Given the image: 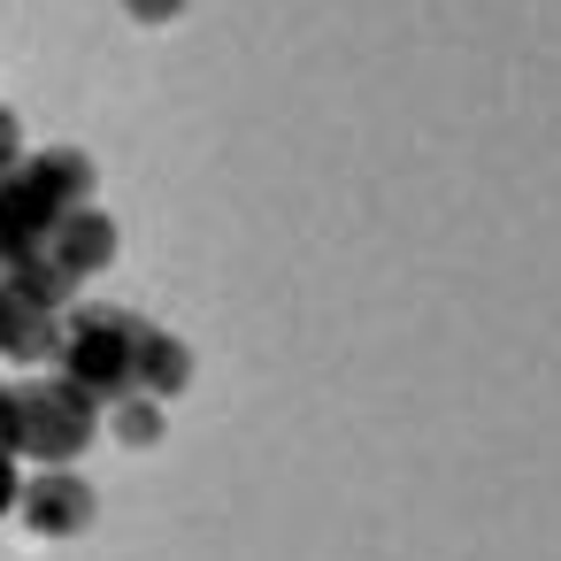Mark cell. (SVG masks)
I'll list each match as a JSON object with an SVG mask.
<instances>
[{
  "mask_svg": "<svg viewBox=\"0 0 561 561\" xmlns=\"http://www.w3.org/2000/svg\"><path fill=\"white\" fill-rule=\"evenodd\" d=\"M16 162H24V131H16V116H9V108H0V178H9Z\"/></svg>",
  "mask_w": 561,
  "mask_h": 561,
  "instance_id": "cell-9",
  "label": "cell"
},
{
  "mask_svg": "<svg viewBox=\"0 0 561 561\" xmlns=\"http://www.w3.org/2000/svg\"><path fill=\"white\" fill-rule=\"evenodd\" d=\"M16 500H24V477H16V454H9V446H0V515H9Z\"/></svg>",
  "mask_w": 561,
  "mask_h": 561,
  "instance_id": "cell-10",
  "label": "cell"
},
{
  "mask_svg": "<svg viewBox=\"0 0 561 561\" xmlns=\"http://www.w3.org/2000/svg\"><path fill=\"white\" fill-rule=\"evenodd\" d=\"M124 9H131L139 24H170V16L185 9V0H124Z\"/></svg>",
  "mask_w": 561,
  "mask_h": 561,
  "instance_id": "cell-11",
  "label": "cell"
},
{
  "mask_svg": "<svg viewBox=\"0 0 561 561\" xmlns=\"http://www.w3.org/2000/svg\"><path fill=\"white\" fill-rule=\"evenodd\" d=\"M185 385H193V346H185L178 331H162V323H139V369H131V392L170 400V392H185Z\"/></svg>",
  "mask_w": 561,
  "mask_h": 561,
  "instance_id": "cell-7",
  "label": "cell"
},
{
  "mask_svg": "<svg viewBox=\"0 0 561 561\" xmlns=\"http://www.w3.org/2000/svg\"><path fill=\"white\" fill-rule=\"evenodd\" d=\"M0 400H9V385H0Z\"/></svg>",
  "mask_w": 561,
  "mask_h": 561,
  "instance_id": "cell-12",
  "label": "cell"
},
{
  "mask_svg": "<svg viewBox=\"0 0 561 561\" xmlns=\"http://www.w3.org/2000/svg\"><path fill=\"white\" fill-rule=\"evenodd\" d=\"M55 362H62V377L78 392H93L101 408H116L131 392V369H139V316H124V308H70Z\"/></svg>",
  "mask_w": 561,
  "mask_h": 561,
  "instance_id": "cell-3",
  "label": "cell"
},
{
  "mask_svg": "<svg viewBox=\"0 0 561 561\" xmlns=\"http://www.w3.org/2000/svg\"><path fill=\"white\" fill-rule=\"evenodd\" d=\"M55 354H62V316L0 277V362H55Z\"/></svg>",
  "mask_w": 561,
  "mask_h": 561,
  "instance_id": "cell-5",
  "label": "cell"
},
{
  "mask_svg": "<svg viewBox=\"0 0 561 561\" xmlns=\"http://www.w3.org/2000/svg\"><path fill=\"white\" fill-rule=\"evenodd\" d=\"M47 262H55V270H62L70 285H85V277H101V270L116 262V224H108V216H101V208L85 201V208H78V216H70V224L55 231V247H47Z\"/></svg>",
  "mask_w": 561,
  "mask_h": 561,
  "instance_id": "cell-6",
  "label": "cell"
},
{
  "mask_svg": "<svg viewBox=\"0 0 561 561\" xmlns=\"http://www.w3.org/2000/svg\"><path fill=\"white\" fill-rule=\"evenodd\" d=\"M101 415L108 408L93 392H78L70 377H24L0 400V446L16 461H39V469H70L101 438Z\"/></svg>",
  "mask_w": 561,
  "mask_h": 561,
  "instance_id": "cell-2",
  "label": "cell"
},
{
  "mask_svg": "<svg viewBox=\"0 0 561 561\" xmlns=\"http://www.w3.org/2000/svg\"><path fill=\"white\" fill-rule=\"evenodd\" d=\"M108 423H116V438H124V446H154V438H162V400L124 392V400L108 408Z\"/></svg>",
  "mask_w": 561,
  "mask_h": 561,
  "instance_id": "cell-8",
  "label": "cell"
},
{
  "mask_svg": "<svg viewBox=\"0 0 561 561\" xmlns=\"http://www.w3.org/2000/svg\"><path fill=\"white\" fill-rule=\"evenodd\" d=\"M16 507H24V523H32L39 538H70V530L93 523V484H85L78 469H39Z\"/></svg>",
  "mask_w": 561,
  "mask_h": 561,
  "instance_id": "cell-4",
  "label": "cell"
},
{
  "mask_svg": "<svg viewBox=\"0 0 561 561\" xmlns=\"http://www.w3.org/2000/svg\"><path fill=\"white\" fill-rule=\"evenodd\" d=\"M85 193H93V162L78 147L24 154L9 178H0V270L39 262L55 247V231L85 208Z\"/></svg>",
  "mask_w": 561,
  "mask_h": 561,
  "instance_id": "cell-1",
  "label": "cell"
}]
</instances>
